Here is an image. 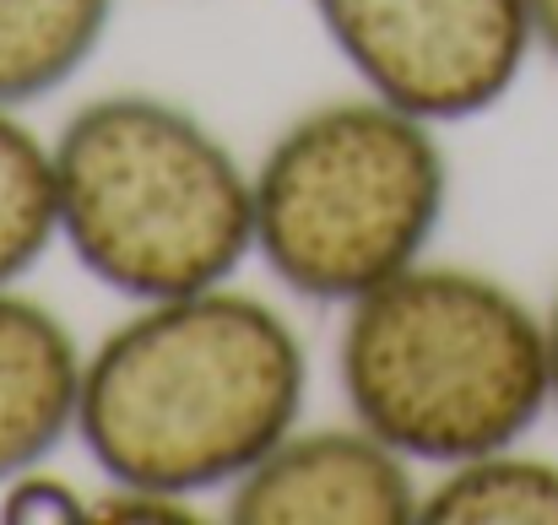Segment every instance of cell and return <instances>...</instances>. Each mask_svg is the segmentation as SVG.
Returning <instances> with one entry per match:
<instances>
[{
    "instance_id": "1",
    "label": "cell",
    "mask_w": 558,
    "mask_h": 525,
    "mask_svg": "<svg viewBox=\"0 0 558 525\" xmlns=\"http://www.w3.org/2000/svg\"><path fill=\"white\" fill-rule=\"evenodd\" d=\"M310 406V347L233 282L147 298L82 368L76 439L109 488L169 499L228 493Z\"/></svg>"
},
{
    "instance_id": "2",
    "label": "cell",
    "mask_w": 558,
    "mask_h": 525,
    "mask_svg": "<svg viewBox=\"0 0 558 525\" xmlns=\"http://www.w3.org/2000/svg\"><path fill=\"white\" fill-rule=\"evenodd\" d=\"M337 384L412 466L526 444L554 406L548 315L488 271L417 260L342 309Z\"/></svg>"
},
{
    "instance_id": "3",
    "label": "cell",
    "mask_w": 558,
    "mask_h": 525,
    "mask_svg": "<svg viewBox=\"0 0 558 525\" xmlns=\"http://www.w3.org/2000/svg\"><path fill=\"white\" fill-rule=\"evenodd\" d=\"M60 244L109 293L147 304L233 282L255 255V179L174 98L104 93L54 136Z\"/></svg>"
},
{
    "instance_id": "4",
    "label": "cell",
    "mask_w": 558,
    "mask_h": 525,
    "mask_svg": "<svg viewBox=\"0 0 558 525\" xmlns=\"http://www.w3.org/2000/svg\"><path fill=\"white\" fill-rule=\"evenodd\" d=\"M445 125L374 93L331 98L277 131L255 179V255L310 304L348 309L428 260L450 211Z\"/></svg>"
},
{
    "instance_id": "5",
    "label": "cell",
    "mask_w": 558,
    "mask_h": 525,
    "mask_svg": "<svg viewBox=\"0 0 558 525\" xmlns=\"http://www.w3.org/2000/svg\"><path fill=\"white\" fill-rule=\"evenodd\" d=\"M359 87L434 125L499 109L526 60V0H310Z\"/></svg>"
},
{
    "instance_id": "6",
    "label": "cell",
    "mask_w": 558,
    "mask_h": 525,
    "mask_svg": "<svg viewBox=\"0 0 558 525\" xmlns=\"http://www.w3.org/2000/svg\"><path fill=\"white\" fill-rule=\"evenodd\" d=\"M239 525H407L423 510L412 461L359 417L282 434L228 493Z\"/></svg>"
},
{
    "instance_id": "7",
    "label": "cell",
    "mask_w": 558,
    "mask_h": 525,
    "mask_svg": "<svg viewBox=\"0 0 558 525\" xmlns=\"http://www.w3.org/2000/svg\"><path fill=\"white\" fill-rule=\"evenodd\" d=\"M82 368L87 347L65 326L60 309L22 293V282L0 288V488L76 439L82 412Z\"/></svg>"
},
{
    "instance_id": "8",
    "label": "cell",
    "mask_w": 558,
    "mask_h": 525,
    "mask_svg": "<svg viewBox=\"0 0 558 525\" xmlns=\"http://www.w3.org/2000/svg\"><path fill=\"white\" fill-rule=\"evenodd\" d=\"M109 22L114 0H0V103L27 109L76 82Z\"/></svg>"
},
{
    "instance_id": "9",
    "label": "cell",
    "mask_w": 558,
    "mask_h": 525,
    "mask_svg": "<svg viewBox=\"0 0 558 525\" xmlns=\"http://www.w3.org/2000/svg\"><path fill=\"white\" fill-rule=\"evenodd\" d=\"M428 525H558V461L521 444L439 466L423 488Z\"/></svg>"
},
{
    "instance_id": "10",
    "label": "cell",
    "mask_w": 558,
    "mask_h": 525,
    "mask_svg": "<svg viewBox=\"0 0 558 525\" xmlns=\"http://www.w3.org/2000/svg\"><path fill=\"white\" fill-rule=\"evenodd\" d=\"M60 244L54 142H44L22 109L0 103V288L38 271Z\"/></svg>"
},
{
    "instance_id": "11",
    "label": "cell",
    "mask_w": 558,
    "mask_h": 525,
    "mask_svg": "<svg viewBox=\"0 0 558 525\" xmlns=\"http://www.w3.org/2000/svg\"><path fill=\"white\" fill-rule=\"evenodd\" d=\"M0 493H5L0 499V515L5 521H93V504H82V493L71 483L49 477L44 466L11 477Z\"/></svg>"
},
{
    "instance_id": "12",
    "label": "cell",
    "mask_w": 558,
    "mask_h": 525,
    "mask_svg": "<svg viewBox=\"0 0 558 525\" xmlns=\"http://www.w3.org/2000/svg\"><path fill=\"white\" fill-rule=\"evenodd\" d=\"M526 16H532V44H537V54H548L558 65V0H526Z\"/></svg>"
},
{
    "instance_id": "13",
    "label": "cell",
    "mask_w": 558,
    "mask_h": 525,
    "mask_svg": "<svg viewBox=\"0 0 558 525\" xmlns=\"http://www.w3.org/2000/svg\"><path fill=\"white\" fill-rule=\"evenodd\" d=\"M548 374H554V406H558V298L548 304Z\"/></svg>"
}]
</instances>
